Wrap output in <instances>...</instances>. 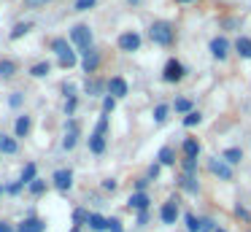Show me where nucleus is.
<instances>
[{"instance_id":"40","label":"nucleus","mask_w":251,"mask_h":232,"mask_svg":"<svg viewBox=\"0 0 251 232\" xmlns=\"http://www.w3.org/2000/svg\"><path fill=\"white\" fill-rule=\"evenodd\" d=\"M108 230L111 232H122V221L119 219H108Z\"/></svg>"},{"instance_id":"6","label":"nucleus","mask_w":251,"mask_h":232,"mask_svg":"<svg viewBox=\"0 0 251 232\" xmlns=\"http://www.w3.org/2000/svg\"><path fill=\"white\" fill-rule=\"evenodd\" d=\"M208 170L216 173L219 178H224V181H229V178H232V167H229L224 159H208Z\"/></svg>"},{"instance_id":"53","label":"nucleus","mask_w":251,"mask_h":232,"mask_svg":"<svg viewBox=\"0 0 251 232\" xmlns=\"http://www.w3.org/2000/svg\"><path fill=\"white\" fill-rule=\"evenodd\" d=\"M178 3H195V0H178Z\"/></svg>"},{"instance_id":"51","label":"nucleus","mask_w":251,"mask_h":232,"mask_svg":"<svg viewBox=\"0 0 251 232\" xmlns=\"http://www.w3.org/2000/svg\"><path fill=\"white\" fill-rule=\"evenodd\" d=\"M146 221H149V213H146V210H143V213H138V224H146Z\"/></svg>"},{"instance_id":"2","label":"nucleus","mask_w":251,"mask_h":232,"mask_svg":"<svg viewBox=\"0 0 251 232\" xmlns=\"http://www.w3.org/2000/svg\"><path fill=\"white\" fill-rule=\"evenodd\" d=\"M71 41L76 43L81 52H87V49H92V30H89L87 25H76L71 30Z\"/></svg>"},{"instance_id":"54","label":"nucleus","mask_w":251,"mask_h":232,"mask_svg":"<svg viewBox=\"0 0 251 232\" xmlns=\"http://www.w3.org/2000/svg\"><path fill=\"white\" fill-rule=\"evenodd\" d=\"M213 232H224V230H213Z\"/></svg>"},{"instance_id":"16","label":"nucleus","mask_w":251,"mask_h":232,"mask_svg":"<svg viewBox=\"0 0 251 232\" xmlns=\"http://www.w3.org/2000/svg\"><path fill=\"white\" fill-rule=\"evenodd\" d=\"M57 59H60L62 68H73V65L78 62V57H76V52H73V49H65L62 54H57Z\"/></svg>"},{"instance_id":"42","label":"nucleus","mask_w":251,"mask_h":232,"mask_svg":"<svg viewBox=\"0 0 251 232\" xmlns=\"http://www.w3.org/2000/svg\"><path fill=\"white\" fill-rule=\"evenodd\" d=\"M146 186H149V178H138V181H135V189H138V192H146Z\"/></svg>"},{"instance_id":"22","label":"nucleus","mask_w":251,"mask_h":232,"mask_svg":"<svg viewBox=\"0 0 251 232\" xmlns=\"http://www.w3.org/2000/svg\"><path fill=\"white\" fill-rule=\"evenodd\" d=\"M103 89H105V84H103V81H98V78H92V81H87V84H84V92H87V95H92V97H98Z\"/></svg>"},{"instance_id":"9","label":"nucleus","mask_w":251,"mask_h":232,"mask_svg":"<svg viewBox=\"0 0 251 232\" xmlns=\"http://www.w3.org/2000/svg\"><path fill=\"white\" fill-rule=\"evenodd\" d=\"M159 216H162L165 224H173V221L178 219V205H176V197H170L168 203L162 205V213H159Z\"/></svg>"},{"instance_id":"34","label":"nucleus","mask_w":251,"mask_h":232,"mask_svg":"<svg viewBox=\"0 0 251 232\" xmlns=\"http://www.w3.org/2000/svg\"><path fill=\"white\" fill-rule=\"evenodd\" d=\"M186 230H189V232H200V219L192 216V213H186Z\"/></svg>"},{"instance_id":"19","label":"nucleus","mask_w":251,"mask_h":232,"mask_svg":"<svg viewBox=\"0 0 251 232\" xmlns=\"http://www.w3.org/2000/svg\"><path fill=\"white\" fill-rule=\"evenodd\" d=\"M197 154H200V143H197L195 138H186V140H184V156L197 159Z\"/></svg>"},{"instance_id":"56","label":"nucleus","mask_w":251,"mask_h":232,"mask_svg":"<svg viewBox=\"0 0 251 232\" xmlns=\"http://www.w3.org/2000/svg\"><path fill=\"white\" fill-rule=\"evenodd\" d=\"M0 194H3V186H0Z\"/></svg>"},{"instance_id":"41","label":"nucleus","mask_w":251,"mask_h":232,"mask_svg":"<svg viewBox=\"0 0 251 232\" xmlns=\"http://www.w3.org/2000/svg\"><path fill=\"white\" fill-rule=\"evenodd\" d=\"M73 111H76V97H68V103H65V113L71 116Z\"/></svg>"},{"instance_id":"14","label":"nucleus","mask_w":251,"mask_h":232,"mask_svg":"<svg viewBox=\"0 0 251 232\" xmlns=\"http://www.w3.org/2000/svg\"><path fill=\"white\" fill-rule=\"evenodd\" d=\"M232 49L240 54V57H246V59H249V57H251V38L240 35L238 41H235V46H232Z\"/></svg>"},{"instance_id":"1","label":"nucleus","mask_w":251,"mask_h":232,"mask_svg":"<svg viewBox=\"0 0 251 232\" xmlns=\"http://www.w3.org/2000/svg\"><path fill=\"white\" fill-rule=\"evenodd\" d=\"M149 38H151L154 43H159V46H170L173 38H176L173 25H170V22H154V25L149 27Z\"/></svg>"},{"instance_id":"55","label":"nucleus","mask_w":251,"mask_h":232,"mask_svg":"<svg viewBox=\"0 0 251 232\" xmlns=\"http://www.w3.org/2000/svg\"><path fill=\"white\" fill-rule=\"evenodd\" d=\"M130 3H138V0H130Z\"/></svg>"},{"instance_id":"43","label":"nucleus","mask_w":251,"mask_h":232,"mask_svg":"<svg viewBox=\"0 0 251 232\" xmlns=\"http://www.w3.org/2000/svg\"><path fill=\"white\" fill-rule=\"evenodd\" d=\"M49 3V0H25V5H27V8H35V5H46Z\"/></svg>"},{"instance_id":"18","label":"nucleus","mask_w":251,"mask_h":232,"mask_svg":"<svg viewBox=\"0 0 251 232\" xmlns=\"http://www.w3.org/2000/svg\"><path fill=\"white\" fill-rule=\"evenodd\" d=\"M157 159H159V165L170 167V165H173V162H176V154H173V149H170V146H165V149H159Z\"/></svg>"},{"instance_id":"38","label":"nucleus","mask_w":251,"mask_h":232,"mask_svg":"<svg viewBox=\"0 0 251 232\" xmlns=\"http://www.w3.org/2000/svg\"><path fill=\"white\" fill-rule=\"evenodd\" d=\"M114 108H116V100H114V97H111V95H108V97H103V111H105V113H111Z\"/></svg>"},{"instance_id":"37","label":"nucleus","mask_w":251,"mask_h":232,"mask_svg":"<svg viewBox=\"0 0 251 232\" xmlns=\"http://www.w3.org/2000/svg\"><path fill=\"white\" fill-rule=\"evenodd\" d=\"M105 129H108V116H100V122H98V127H95V135H103Z\"/></svg>"},{"instance_id":"10","label":"nucleus","mask_w":251,"mask_h":232,"mask_svg":"<svg viewBox=\"0 0 251 232\" xmlns=\"http://www.w3.org/2000/svg\"><path fill=\"white\" fill-rule=\"evenodd\" d=\"M44 230H46V221H41L38 216H30V219H25L19 224L17 232H44Z\"/></svg>"},{"instance_id":"4","label":"nucleus","mask_w":251,"mask_h":232,"mask_svg":"<svg viewBox=\"0 0 251 232\" xmlns=\"http://www.w3.org/2000/svg\"><path fill=\"white\" fill-rule=\"evenodd\" d=\"M81 68H84V73H95V70L100 68V52L98 49H87V52H81Z\"/></svg>"},{"instance_id":"8","label":"nucleus","mask_w":251,"mask_h":232,"mask_svg":"<svg viewBox=\"0 0 251 232\" xmlns=\"http://www.w3.org/2000/svg\"><path fill=\"white\" fill-rule=\"evenodd\" d=\"M51 181H54V186L60 189V192H68V189L73 186V173L71 170H57Z\"/></svg>"},{"instance_id":"21","label":"nucleus","mask_w":251,"mask_h":232,"mask_svg":"<svg viewBox=\"0 0 251 232\" xmlns=\"http://www.w3.org/2000/svg\"><path fill=\"white\" fill-rule=\"evenodd\" d=\"M14 73H17V62L14 59H0V76L3 78H11Z\"/></svg>"},{"instance_id":"35","label":"nucleus","mask_w":251,"mask_h":232,"mask_svg":"<svg viewBox=\"0 0 251 232\" xmlns=\"http://www.w3.org/2000/svg\"><path fill=\"white\" fill-rule=\"evenodd\" d=\"M44 189H46V181H41V178H35V181L30 183V192L33 194H44Z\"/></svg>"},{"instance_id":"50","label":"nucleus","mask_w":251,"mask_h":232,"mask_svg":"<svg viewBox=\"0 0 251 232\" xmlns=\"http://www.w3.org/2000/svg\"><path fill=\"white\" fill-rule=\"evenodd\" d=\"M0 232H17V230L11 224H6V221H0Z\"/></svg>"},{"instance_id":"39","label":"nucleus","mask_w":251,"mask_h":232,"mask_svg":"<svg viewBox=\"0 0 251 232\" xmlns=\"http://www.w3.org/2000/svg\"><path fill=\"white\" fill-rule=\"evenodd\" d=\"M95 5V0H76V11H89Z\"/></svg>"},{"instance_id":"44","label":"nucleus","mask_w":251,"mask_h":232,"mask_svg":"<svg viewBox=\"0 0 251 232\" xmlns=\"http://www.w3.org/2000/svg\"><path fill=\"white\" fill-rule=\"evenodd\" d=\"M235 213H238V216H240V219H249V221H251V216H249V210H246V208H243V205H238V208H235Z\"/></svg>"},{"instance_id":"30","label":"nucleus","mask_w":251,"mask_h":232,"mask_svg":"<svg viewBox=\"0 0 251 232\" xmlns=\"http://www.w3.org/2000/svg\"><path fill=\"white\" fill-rule=\"evenodd\" d=\"M168 113H170L168 105H157V108H154V122H157V124L168 122Z\"/></svg>"},{"instance_id":"47","label":"nucleus","mask_w":251,"mask_h":232,"mask_svg":"<svg viewBox=\"0 0 251 232\" xmlns=\"http://www.w3.org/2000/svg\"><path fill=\"white\" fill-rule=\"evenodd\" d=\"M103 189H105V192H114V189H116V181H114V178H108V181H103Z\"/></svg>"},{"instance_id":"27","label":"nucleus","mask_w":251,"mask_h":232,"mask_svg":"<svg viewBox=\"0 0 251 232\" xmlns=\"http://www.w3.org/2000/svg\"><path fill=\"white\" fill-rule=\"evenodd\" d=\"M19 181H22V186H25V183L30 186V183L35 181V165H33V162H30V165H25V170H22V178H19Z\"/></svg>"},{"instance_id":"46","label":"nucleus","mask_w":251,"mask_h":232,"mask_svg":"<svg viewBox=\"0 0 251 232\" xmlns=\"http://www.w3.org/2000/svg\"><path fill=\"white\" fill-rule=\"evenodd\" d=\"M62 92H65L68 97H76V86H73V84H65V86H62Z\"/></svg>"},{"instance_id":"36","label":"nucleus","mask_w":251,"mask_h":232,"mask_svg":"<svg viewBox=\"0 0 251 232\" xmlns=\"http://www.w3.org/2000/svg\"><path fill=\"white\" fill-rule=\"evenodd\" d=\"M213 230H216L213 219H200V232H213Z\"/></svg>"},{"instance_id":"57","label":"nucleus","mask_w":251,"mask_h":232,"mask_svg":"<svg viewBox=\"0 0 251 232\" xmlns=\"http://www.w3.org/2000/svg\"><path fill=\"white\" fill-rule=\"evenodd\" d=\"M249 232H251V230H249Z\"/></svg>"},{"instance_id":"26","label":"nucleus","mask_w":251,"mask_h":232,"mask_svg":"<svg viewBox=\"0 0 251 232\" xmlns=\"http://www.w3.org/2000/svg\"><path fill=\"white\" fill-rule=\"evenodd\" d=\"M0 151H3V154H14V151H17V140L0 135Z\"/></svg>"},{"instance_id":"24","label":"nucleus","mask_w":251,"mask_h":232,"mask_svg":"<svg viewBox=\"0 0 251 232\" xmlns=\"http://www.w3.org/2000/svg\"><path fill=\"white\" fill-rule=\"evenodd\" d=\"M89 149H92L95 154H103V151H105V138L92 132V138H89Z\"/></svg>"},{"instance_id":"7","label":"nucleus","mask_w":251,"mask_h":232,"mask_svg":"<svg viewBox=\"0 0 251 232\" xmlns=\"http://www.w3.org/2000/svg\"><path fill=\"white\" fill-rule=\"evenodd\" d=\"M229 49H232V46H229V41H227V38H222V35L211 41V52H213V57H216V59H227L229 57Z\"/></svg>"},{"instance_id":"32","label":"nucleus","mask_w":251,"mask_h":232,"mask_svg":"<svg viewBox=\"0 0 251 232\" xmlns=\"http://www.w3.org/2000/svg\"><path fill=\"white\" fill-rule=\"evenodd\" d=\"M200 122H202V113H197V111H192L184 116V127H195V124H200Z\"/></svg>"},{"instance_id":"45","label":"nucleus","mask_w":251,"mask_h":232,"mask_svg":"<svg viewBox=\"0 0 251 232\" xmlns=\"http://www.w3.org/2000/svg\"><path fill=\"white\" fill-rule=\"evenodd\" d=\"M8 103H11L14 108H17V105H22V95H19V92H14V95H11V100H8Z\"/></svg>"},{"instance_id":"23","label":"nucleus","mask_w":251,"mask_h":232,"mask_svg":"<svg viewBox=\"0 0 251 232\" xmlns=\"http://www.w3.org/2000/svg\"><path fill=\"white\" fill-rule=\"evenodd\" d=\"M14 132H17V138H25V135L30 132V116H19V119H17V127H14Z\"/></svg>"},{"instance_id":"11","label":"nucleus","mask_w":251,"mask_h":232,"mask_svg":"<svg viewBox=\"0 0 251 232\" xmlns=\"http://www.w3.org/2000/svg\"><path fill=\"white\" fill-rule=\"evenodd\" d=\"M105 86H108V92H111V97H114V100H116V97H125L127 95V81L119 78V76H116V78H111Z\"/></svg>"},{"instance_id":"3","label":"nucleus","mask_w":251,"mask_h":232,"mask_svg":"<svg viewBox=\"0 0 251 232\" xmlns=\"http://www.w3.org/2000/svg\"><path fill=\"white\" fill-rule=\"evenodd\" d=\"M184 73H186V68L178 59H168V65H165V70H162V78L168 81V84H178V81L184 78Z\"/></svg>"},{"instance_id":"28","label":"nucleus","mask_w":251,"mask_h":232,"mask_svg":"<svg viewBox=\"0 0 251 232\" xmlns=\"http://www.w3.org/2000/svg\"><path fill=\"white\" fill-rule=\"evenodd\" d=\"M49 70H51V65H49V62H35L33 68H30V73H33L35 78H44V76L49 73Z\"/></svg>"},{"instance_id":"29","label":"nucleus","mask_w":251,"mask_h":232,"mask_svg":"<svg viewBox=\"0 0 251 232\" xmlns=\"http://www.w3.org/2000/svg\"><path fill=\"white\" fill-rule=\"evenodd\" d=\"M181 167H184L186 176H195V173H197V159H192V156H184V159H181Z\"/></svg>"},{"instance_id":"33","label":"nucleus","mask_w":251,"mask_h":232,"mask_svg":"<svg viewBox=\"0 0 251 232\" xmlns=\"http://www.w3.org/2000/svg\"><path fill=\"white\" fill-rule=\"evenodd\" d=\"M84 221H89V213H87L84 208H76V210H73V224H76V227H81Z\"/></svg>"},{"instance_id":"12","label":"nucleus","mask_w":251,"mask_h":232,"mask_svg":"<svg viewBox=\"0 0 251 232\" xmlns=\"http://www.w3.org/2000/svg\"><path fill=\"white\" fill-rule=\"evenodd\" d=\"M178 186L184 189L186 194H197L200 183H197V176H186V173H181V176H178Z\"/></svg>"},{"instance_id":"49","label":"nucleus","mask_w":251,"mask_h":232,"mask_svg":"<svg viewBox=\"0 0 251 232\" xmlns=\"http://www.w3.org/2000/svg\"><path fill=\"white\" fill-rule=\"evenodd\" d=\"M159 176V165H151L149 167V178H157Z\"/></svg>"},{"instance_id":"13","label":"nucleus","mask_w":251,"mask_h":232,"mask_svg":"<svg viewBox=\"0 0 251 232\" xmlns=\"http://www.w3.org/2000/svg\"><path fill=\"white\" fill-rule=\"evenodd\" d=\"M127 205L143 213V210H149V194H146V192H135V194L130 197V203H127Z\"/></svg>"},{"instance_id":"25","label":"nucleus","mask_w":251,"mask_h":232,"mask_svg":"<svg viewBox=\"0 0 251 232\" xmlns=\"http://www.w3.org/2000/svg\"><path fill=\"white\" fill-rule=\"evenodd\" d=\"M222 159L227 162L229 167H232L235 162H240V159H243V151H240V149H227V151H224V156H222Z\"/></svg>"},{"instance_id":"52","label":"nucleus","mask_w":251,"mask_h":232,"mask_svg":"<svg viewBox=\"0 0 251 232\" xmlns=\"http://www.w3.org/2000/svg\"><path fill=\"white\" fill-rule=\"evenodd\" d=\"M71 232H81V227H76V224H73V230Z\"/></svg>"},{"instance_id":"20","label":"nucleus","mask_w":251,"mask_h":232,"mask_svg":"<svg viewBox=\"0 0 251 232\" xmlns=\"http://www.w3.org/2000/svg\"><path fill=\"white\" fill-rule=\"evenodd\" d=\"M30 30H33V22H19V25L11 30V41H19V38L27 35Z\"/></svg>"},{"instance_id":"17","label":"nucleus","mask_w":251,"mask_h":232,"mask_svg":"<svg viewBox=\"0 0 251 232\" xmlns=\"http://www.w3.org/2000/svg\"><path fill=\"white\" fill-rule=\"evenodd\" d=\"M89 227H92L95 232H103V230H108V219H103V216H98V213H89V221H87Z\"/></svg>"},{"instance_id":"48","label":"nucleus","mask_w":251,"mask_h":232,"mask_svg":"<svg viewBox=\"0 0 251 232\" xmlns=\"http://www.w3.org/2000/svg\"><path fill=\"white\" fill-rule=\"evenodd\" d=\"M19 189H22V181H17V183H11V186H8V189H6V192H8V194H17V192H19Z\"/></svg>"},{"instance_id":"31","label":"nucleus","mask_w":251,"mask_h":232,"mask_svg":"<svg viewBox=\"0 0 251 232\" xmlns=\"http://www.w3.org/2000/svg\"><path fill=\"white\" fill-rule=\"evenodd\" d=\"M176 111L178 113H192V100H186V97H178V100H176Z\"/></svg>"},{"instance_id":"15","label":"nucleus","mask_w":251,"mask_h":232,"mask_svg":"<svg viewBox=\"0 0 251 232\" xmlns=\"http://www.w3.org/2000/svg\"><path fill=\"white\" fill-rule=\"evenodd\" d=\"M76 140H78V124L71 122V124H68V135H65V140H62V146H65V149H73Z\"/></svg>"},{"instance_id":"5","label":"nucleus","mask_w":251,"mask_h":232,"mask_svg":"<svg viewBox=\"0 0 251 232\" xmlns=\"http://www.w3.org/2000/svg\"><path fill=\"white\" fill-rule=\"evenodd\" d=\"M119 49L122 52H138V49H141V35H138V32H125V35H119Z\"/></svg>"}]
</instances>
